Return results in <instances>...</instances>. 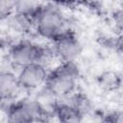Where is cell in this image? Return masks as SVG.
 Instances as JSON below:
<instances>
[{"label": "cell", "instance_id": "cell-1", "mask_svg": "<svg viewBox=\"0 0 123 123\" xmlns=\"http://www.w3.org/2000/svg\"><path fill=\"white\" fill-rule=\"evenodd\" d=\"M79 69L75 62H62L48 73L45 89L55 98L71 96L76 89Z\"/></svg>", "mask_w": 123, "mask_h": 123}, {"label": "cell", "instance_id": "cell-10", "mask_svg": "<svg viewBox=\"0 0 123 123\" xmlns=\"http://www.w3.org/2000/svg\"><path fill=\"white\" fill-rule=\"evenodd\" d=\"M71 100L68 102L71 104L84 117L87 113H89L92 110V102L91 100L83 93H73L70 96Z\"/></svg>", "mask_w": 123, "mask_h": 123}, {"label": "cell", "instance_id": "cell-8", "mask_svg": "<svg viewBox=\"0 0 123 123\" xmlns=\"http://www.w3.org/2000/svg\"><path fill=\"white\" fill-rule=\"evenodd\" d=\"M55 113L58 123H82V114L68 102L57 104L55 106Z\"/></svg>", "mask_w": 123, "mask_h": 123}, {"label": "cell", "instance_id": "cell-5", "mask_svg": "<svg viewBox=\"0 0 123 123\" xmlns=\"http://www.w3.org/2000/svg\"><path fill=\"white\" fill-rule=\"evenodd\" d=\"M52 50L62 62H75L82 54L83 45L72 32L65 30L53 40Z\"/></svg>", "mask_w": 123, "mask_h": 123}, {"label": "cell", "instance_id": "cell-12", "mask_svg": "<svg viewBox=\"0 0 123 123\" xmlns=\"http://www.w3.org/2000/svg\"><path fill=\"white\" fill-rule=\"evenodd\" d=\"M14 12V2L0 0V21L8 20Z\"/></svg>", "mask_w": 123, "mask_h": 123}, {"label": "cell", "instance_id": "cell-11", "mask_svg": "<svg viewBox=\"0 0 123 123\" xmlns=\"http://www.w3.org/2000/svg\"><path fill=\"white\" fill-rule=\"evenodd\" d=\"M120 85L121 77L116 72H106L101 76V86L106 89H117Z\"/></svg>", "mask_w": 123, "mask_h": 123}, {"label": "cell", "instance_id": "cell-3", "mask_svg": "<svg viewBox=\"0 0 123 123\" xmlns=\"http://www.w3.org/2000/svg\"><path fill=\"white\" fill-rule=\"evenodd\" d=\"M52 56L55 55L51 48L30 40L15 43L10 51L12 62L20 68L32 63H40L46 66V61H49Z\"/></svg>", "mask_w": 123, "mask_h": 123}, {"label": "cell", "instance_id": "cell-9", "mask_svg": "<svg viewBox=\"0 0 123 123\" xmlns=\"http://www.w3.org/2000/svg\"><path fill=\"white\" fill-rule=\"evenodd\" d=\"M7 21L16 33H27L34 28V17L24 13L14 12Z\"/></svg>", "mask_w": 123, "mask_h": 123}, {"label": "cell", "instance_id": "cell-4", "mask_svg": "<svg viewBox=\"0 0 123 123\" xmlns=\"http://www.w3.org/2000/svg\"><path fill=\"white\" fill-rule=\"evenodd\" d=\"M43 114L44 108L37 99H24L11 106L7 123H35Z\"/></svg>", "mask_w": 123, "mask_h": 123}, {"label": "cell", "instance_id": "cell-2", "mask_svg": "<svg viewBox=\"0 0 123 123\" xmlns=\"http://www.w3.org/2000/svg\"><path fill=\"white\" fill-rule=\"evenodd\" d=\"M65 17L56 4H40L34 16V28L37 33L46 38L54 40L65 31Z\"/></svg>", "mask_w": 123, "mask_h": 123}, {"label": "cell", "instance_id": "cell-7", "mask_svg": "<svg viewBox=\"0 0 123 123\" xmlns=\"http://www.w3.org/2000/svg\"><path fill=\"white\" fill-rule=\"evenodd\" d=\"M19 89L17 75L12 71H0V101L11 100Z\"/></svg>", "mask_w": 123, "mask_h": 123}, {"label": "cell", "instance_id": "cell-6", "mask_svg": "<svg viewBox=\"0 0 123 123\" xmlns=\"http://www.w3.org/2000/svg\"><path fill=\"white\" fill-rule=\"evenodd\" d=\"M47 67L40 63H32L20 68L17 80L20 88L33 90L43 86L48 76Z\"/></svg>", "mask_w": 123, "mask_h": 123}]
</instances>
